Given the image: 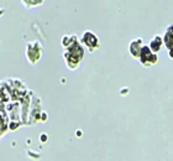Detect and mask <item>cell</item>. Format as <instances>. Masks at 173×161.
Returning <instances> with one entry per match:
<instances>
[{
    "label": "cell",
    "mask_w": 173,
    "mask_h": 161,
    "mask_svg": "<svg viewBox=\"0 0 173 161\" xmlns=\"http://www.w3.org/2000/svg\"><path fill=\"white\" fill-rule=\"evenodd\" d=\"M165 42H166L167 48L169 50L171 57H173V26H171V27L167 30L166 36H165Z\"/></svg>",
    "instance_id": "obj_1"
}]
</instances>
